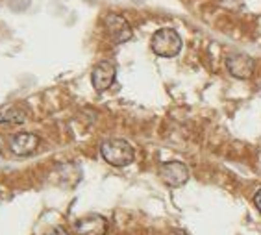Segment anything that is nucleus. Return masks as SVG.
Wrapping results in <instances>:
<instances>
[{"label": "nucleus", "instance_id": "obj_4", "mask_svg": "<svg viewBox=\"0 0 261 235\" xmlns=\"http://www.w3.org/2000/svg\"><path fill=\"white\" fill-rule=\"evenodd\" d=\"M160 178L169 187H181L189 180V169L181 161H167L160 167Z\"/></svg>", "mask_w": 261, "mask_h": 235}, {"label": "nucleus", "instance_id": "obj_9", "mask_svg": "<svg viewBox=\"0 0 261 235\" xmlns=\"http://www.w3.org/2000/svg\"><path fill=\"white\" fill-rule=\"evenodd\" d=\"M26 120V111L19 106L0 108V124H22Z\"/></svg>", "mask_w": 261, "mask_h": 235}, {"label": "nucleus", "instance_id": "obj_7", "mask_svg": "<svg viewBox=\"0 0 261 235\" xmlns=\"http://www.w3.org/2000/svg\"><path fill=\"white\" fill-rule=\"evenodd\" d=\"M108 231V220L102 215H87L76 220L74 233L76 235H106Z\"/></svg>", "mask_w": 261, "mask_h": 235}, {"label": "nucleus", "instance_id": "obj_8", "mask_svg": "<svg viewBox=\"0 0 261 235\" xmlns=\"http://www.w3.org/2000/svg\"><path fill=\"white\" fill-rule=\"evenodd\" d=\"M37 146H39V137L30 132H20L10 141V150L15 155H30L37 150Z\"/></svg>", "mask_w": 261, "mask_h": 235}, {"label": "nucleus", "instance_id": "obj_12", "mask_svg": "<svg viewBox=\"0 0 261 235\" xmlns=\"http://www.w3.org/2000/svg\"><path fill=\"white\" fill-rule=\"evenodd\" d=\"M169 235H187L184 230H172V231H169Z\"/></svg>", "mask_w": 261, "mask_h": 235}, {"label": "nucleus", "instance_id": "obj_2", "mask_svg": "<svg viewBox=\"0 0 261 235\" xmlns=\"http://www.w3.org/2000/svg\"><path fill=\"white\" fill-rule=\"evenodd\" d=\"M150 46L154 54L161 56V58H174L181 50V37L172 28H161L152 35Z\"/></svg>", "mask_w": 261, "mask_h": 235}, {"label": "nucleus", "instance_id": "obj_11", "mask_svg": "<svg viewBox=\"0 0 261 235\" xmlns=\"http://www.w3.org/2000/svg\"><path fill=\"white\" fill-rule=\"evenodd\" d=\"M254 204H256L257 211H259V213H261V189L257 191L256 195H254Z\"/></svg>", "mask_w": 261, "mask_h": 235}, {"label": "nucleus", "instance_id": "obj_1", "mask_svg": "<svg viewBox=\"0 0 261 235\" xmlns=\"http://www.w3.org/2000/svg\"><path fill=\"white\" fill-rule=\"evenodd\" d=\"M100 154L104 161H108L113 167H126L130 165L134 158H136V150L134 146L124 139H108L102 143Z\"/></svg>", "mask_w": 261, "mask_h": 235}, {"label": "nucleus", "instance_id": "obj_6", "mask_svg": "<svg viewBox=\"0 0 261 235\" xmlns=\"http://www.w3.org/2000/svg\"><path fill=\"white\" fill-rule=\"evenodd\" d=\"M226 67L231 76H236L239 80H246L254 74V60L246 54H231L228 56Z\"/></svg>", "mask_w": 261, "mask_h": 235}, {"label": "nucleus", "instance_id": "obj_3", "mask_svg": "<svg viewBox=\"0 0 261 235\" xmlns=\"http://www.w3.org/2000/svg\"><path fill=\"white\" fill-rule=\"evenodd\" d=\"M104 28L106 34L115 45H122L126 41L132 39V26L130 22L119 13H108L104 17Z\"/></svg>", "mask_w": 261, "mask_h": 235}, {"label": "nucleus", "instance_id": "obj_5", "mask_svg": "<svg viewBox=\"0 0 261 235\" xmlns=\"http://www.w3.org/2000/svg\"><path fill=\"white\" fill-rule=\"evenodd\" d=\"M117 69L111 61H100L98 65H95L93 72H91V82H93V87H95L98 93H104L113 85L115 82Z\"/></svg>", "mask_w": 261, "mask_h": 235}, {"label": "nucleus", "instance_id": "obj_10", "mask_svg": "<svg viewBox=\"0 0 261 235\" xmlns=\"http://www.w3.org/2000/svg\"><path fill=\"white\" fill-rule=\"evenodd\" d=\"M45 235H69V233H67L65 228H61V226H56V228H50V230L46 231Z\"/></svg>", "mask_w": 261, "mask_h": 235}]
</instances>
